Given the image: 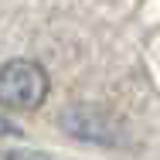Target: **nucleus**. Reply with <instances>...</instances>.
<instances>
[{"instance_id":"2","label":"nucleus","mask_w":160,"mask_h":160,"mask_svg":"<svg viewBox=\"0 0 160 160\" xmlns=\"http://www.w3.org/2000/svg\"><path fill=\"white\" fill-rule=\"evenodd\" d=\"M0 160H48L44 153H3Z\"/></svg>"},{"instance_id":"1","label":"nucleus","mask_w":160,"mask_h":160,"mask_svg":"<svg viewBox=\"0 0 160 160\" xmlns=\"http://www.w3.org/2000/svg\"><path fill=\"white\" fill-rule=\"evenodd\" d=\"M48 96V72L31 58H14L0 65V106L38 109Z\"/></svg>"}]
</instances>
